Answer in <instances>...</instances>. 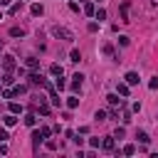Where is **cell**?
Listing matches in <instances>:
<instances>
[{
    "label": "cell",
    "mask_w": 158,
    "mask_h": 158,
    "mask_svg": "<svg viewBox=\"0 0 158 158\" xmlns=\"http://www.w3.org/2000/svg\"><path fill=\"white\" fill-rule=\"evenodd\" d=\"M52 37H57V40H64V42H72V40H74L72 30H67V27H62V25H54V27H52Z\"/></svg>",
    "instance_id": "6da1fadb"
},
{
    "label": "cell",
    "mask_w": 158,
    "mask_h": 158,
    "mask_svg": "<svg viewBox=\"0 0 158 158\" xmlns=\"http://www.w3.org/2000/svg\"><path fill=\"white\" fill-rule=\"evenodd\" d=\"M0 64H2L5 72H12V69H15V57H12V54H5V57L0 59Z\"/></svg>",
    "instance_id": "7a4b0ae2"
},
{
    "label": "cell",
    "mask_w": 158,
    "mask_h": 158,
    "mask_svg": "<svg viewBox=\"0 0 158 158\" xmlns=\"http://www.w3.org/2000/svg\"><path fill=\"white\" fill-rule=\"evenodd\" d=\"M30 84H32V86H42V84H44V79L37 74V69H32V72H30Z\"/></svg>",
    "instance_id": "3957f363"
},
{
    "label": "cell",
    "mask_w": 158,
    "mask_h": 158,
    "mask_svg": "<svg viewBox=\"0 0 158 158\" xmlns=\"http://www.w3.org/2000/svg\"><path fill=\"white\" fill-rule=\"evenodd\" d=\"M101 148H104V151H114V148H116V141H114V136H106V138H101Z\"/></svg>",
    "instance_id": "277c9868"
},
{
    "label": "cell",
    "mask_w": 158,
    "mask_h": 158,
    "mask_svg": "<svg viewBox=\"0 0 158 158\" xmlns=\"http://www.w3.org/2000/svg\"><path fill=\"white\" fill-rule=\"evenodd\" d=\"M123 79H126V84H131V86H136V84L141 81V77H138L136 72H126V77H123Z\"/></svg>",
    "instance_id": "5b68a950"
},
{
    "label": "cell",
    "mask_w": 158,
    "mask_h": 158,
    "mask_svg": "<svg viewBox=\"0 0 158 158\" xmlns=\"http://www.w3.org/2000/svg\"><path fill=\"white\" fill-rule=\"evenodd\" d=\"M72 79H74V81L69 84V86H72V91H81V81H84V77H81V74H74Z\"/></svg>",
    "instance_id": "8992f818"
},
{
    "label": "cell",
    "mask_w": 158,
    "mask_h": 158,
    "mask_svg": "<svg viewBox=\"0 0 158 158\" xmlns=\"http://www.w3.org/2000/svg\"><path fill=\"white\" fill-rule=\"evenodd\" d=\"M128 7H131V2L123 0V2H121V20H123V22H131V20H128Z\"/></svg>",
    "instance_id": "52a82bcc"
},
{
    "label": "cell",
    "mask_w": 158,
    "mask_h": 158,
    "mask_svg": "<svg viewBox=\"0 0 158 158\" xmlns=\"http://www.w3.org/2000/svg\"><path fill=\"white\" fill-rule=\"evenodd\" d=\"M128 89H131V84H126V81H121V84L116 86V91H118V96H128Z\"/></svg>",
    "instance_id": "ba28073f"
},
{
    "label": "cell",
    "mask_w": 158,
    "mask_h": 158,
    "mask_svg": "<svg viewBox=\"0 0 158 158\" xmlns=\"http://www.w3.org/2000/svg\"><path fill=\"white\" fill-rule=\"evenodd\" d=\"M42 141H44V136H42V131H32V146L37 148V146H40Z\"/></svg>",
    "instance_id": "9c48e42d"
},
{
    "label": "cell",
    "mask_w": 158,
    "mask_h": 158,
    "mask_svg": "<svg viewBox=\"0 0 158 158\" xmlns=\"http://www.w3.org/2000/svg\"><path fill=\"white\" fill-rule=\"evenodd\" d=\"M30 12H32V15H37V17H40V15H42V12H44V7H42V5H40V2H32V5H30Z\"/></svg>",
    "instance_id": "30bf717a"
},
{
    "label": "cell",
    "mask_w": 158,
    "mask_h": 158,
    "mask_svg": "<svg viewBox=\"0 0 158 158\" xmlns=\"http://www.w3.org/2000/svg\"><path fill=\"white\" fill-rule=\"evenodd\" d=\"M2 121H5V126H15V123H17V114H12V111H10Z\"/></svg>",
    "instance_id": "8fae6325"
},
{
    "label": "cell",
    "mask_w": 158,
    "mask_h": 158,
    "mask_svg": "<svg viewBox=\"0 0 158 158\" xmlns=\"http://www.w3.org/2000/svg\"><path fill=\"white\" fill-rule=\"evenodd\" d=\"M49 99H52V104H54V106H59V104H62V99H59V94L54 91V86L49 89Z\"/></svg>",
    "instance_id": "7c38bea8"
},
{
    "label": "cell",
    "mask_w": 158,
    "mask_h": 158,
    "mask_svg": "<svg viewBox=\"0 0 158 158\" xmlns=\"http://www.w3.org/2000/svg\"><path fill=\"white\" fill-rule=\"evenodd\" d=\"M136 138H138V143H143V146H146V143L151 141V136H148L146 131H138V133H136Z\"/></svg>",
    "instance_id": "4fadbf2b"
},
{
    "label": "cell",
    "mask_w": 158,
    "mask_h": 158,
    "mask_svg": "<svg viewBox=\"0 0 158 158\" xmlns=\"http://www.w3.org/2000/svg\"><path fill=\"white\" fill-rule=\"evenodd\" d=\"M27 67H30V72L37 69V67H40V59H37V57H27Z\"/></svg>",
    "instance_id": "5bb4252c"
},
{
    "label": "cell",
    "mask_w": 158,
    "mask_h": 158,
    "mask_svg": "<svg viewBox=\"0 0 158 158\" xmlns=\"http://www.w3.org/2000/svg\"><path fill=\"white\" fill-rule=\"evenodd\" d=\"M54 89H57V91H62V89H67V81L62 79V74L57 77V81H54Z\"/></svg>",
    "instance_id": "9a60e30c"
},
{
    "label": "cell",
    "mask_w": 158,
    "mask_h": 158,
    "mask_svg": "<svg viewBox=\"0 0 158 158\" xmlns=\"http://www.w3.org/2000/svg\"><path fill=\"white\" fill-rule=\"evenodd\" d=\"M106 101H109L111 106H116V104L121 106V99H118V94H109V96H106Z\"/></svg>",
    "instance_id": "2e32d148"
},
{
    "label": "cell",
    "mask_w": 158,
    "mask_h": 158,
    "mask_svg": "<svg viewBox=\"0 0 158 158\" xmlns=\"http://www.w3.org/2000/svg\"><path fill=\"white\" fill-rule=\"evenodd\" d=\"M25 123H27V126L32 128V126L37 123V116H35V114H25Z\"/></svg>",
    "instance_id": "e0dca14e"
},
{
    "label": "cell",
    "mask_w": 158,
    "mask_h": 158,
    "mask_svg": "<svg viewBox=\"0 0 158 158\" xmlns=\"http://www.w3.org/2000/svg\"><path fill=\"white\" fill-rule=\"evenodd\" d=\"M121 153H123V156H133V153H136V146H133V143H126Z\"/></svg>",
    "instance_id": "ac0fdd59"
},
{
    "label": "cell",
    "mask_w": 158,
    "mask_h": 158,
    "mask_svg": "<svg viewBox=\"0 0 158 158\" xmlns=\"http://www.w3.org/2000/svg\"><path fill=\"white\" fill-rule=\"evenodd\" d=\"M10 37H25V30L22 27H12L10 30Z\"/></svg>",
    "instance_id": "d6986e66"
},
{
    "label": "cell",
    "mask_w": 158,
    "mask_h": 158,
    "mask_svg": "<svg viewBox=\"0 0 158 158\" xmlns=\"http://www.w3.org/2000/svg\"><path fill=\"white\" fill-rule=\"evenodd\" d=\"M2 99H15V89H5L2 86V94H0Z\"/></svg>",
    "instance_id": "ffe728a7"
},
{
    "label": "cell",
    "mask_w": 158,
    "mask_h": 158,
    "mask_svg": "<svg viewBox=\"0 0 158 158\" xmlns=\"http://www.w3.org/2000/svg\"><path fill=\"white\" fill-rule=\"evenodd\" d=\"M67 106H69V109H77V106H79V96H69V99H67Z\"/></svg>",
    "instance_id": "44dd1931"
},
{
    "label": "cell",
    "mask_w": 158,
    "mask_h": 158,
    "mask_svg": "<svg viewBox=\"0 0 158 158\" xmlns=\"http://www.w3.org/2000/svg\"><path fill=\"white\" fill-rule=\"evenodd\" d=\"M10 111H12V114H22V104H17V101H10Z\"/></svg>",
    "instance_id": "7402d4cb"
},
{
    "label": "cell",
    "mask_w": 158,
    "mask_h": 158,
    "mask_svg": "<svg viewBox=\"0 0 158 158\" xmlns=\"http://www.w3.org/2000/svg\"><path fill=\"white\" fill-rule=\"evenodd\" d=\"M20 10H22V2H12L10 5V15H17Z\"/></svg>",
    "instance_id": "603a6c76"
},
{
    "label": "cell",
    "mask_w": 158,
    "mask_h": 158,
    "mask_svg": "<svg viewBox=\"0 0 158 158\" xmlns=\"http://www.w3.org/2000/svg\"><path fill=\"white\" fill-rule=\"evenodd\" d=\"M69 59H72V62H79V59H81V52H79V49H72V52H69Z\"/></svg>",
    "instance_id": "cb8c5ba5"
},
{
    "label": "cell",
    "mask_w": 158,
    "mask_h": 158,
    "mask_svg": "<svg viewBox=\"0 0 158 158\" xmlns=\"http://www.w3.org/2000/svg\"><path fill=\"white\" fill-rule=\"evenodd\" d=\"M84 12H86V15H94V12H96L94 2H86V5H84Z\"/></svg>",
    "instance_id": "d4e9b609"
},
{
    "label": "cell",
    "mask_w": 158,
    "mask_h": 158,
    "mask_svg": "<svg viewBox=\"0 0 158 158\" xmlns=\"http://www.w3.org/2000/svg\"><path fill=\"white\" fill-rule=\"evenodd\" d=\"M49 72H52L54 77H59V74H62V67H59V64H52V67H49Z\"/></svg>",
    "instance_id": "484cf974"
},
{
    "label": "cell",
    "mask_w": 158,
    "mask_h": 158,
    "mask_svg": "<svg viewBox=\"0 0 158 158\" xmlns=\"http://www.w3.org/2000/svg\"><path fill=\"white\" fill-rule=\"evenodd\" d=\"M12 81H15V79H12V74H10V72H7V74H5V77H2V84H5V86H10V84H12Z\"/></svg>",
    "instance_id": "4316f807"
},
{
    "label": "cell",
    "mask_w": 158,
    "mask_h": 158,
    "mask_svg": "<svg viewBox=\"0 0 158 158\" xmlns=\"http://www.w3.org/2000/svg\"><path fill=\"white\" fill-rule=\"evenodd\" d=\"M12 89H15V96H20V94L27 91V86H22V84H17V86H12Z\"/></svg>",
    "instance_id": "83f0119b"
},
{
    "label": "cell",
    "mask_w": 158,
    "mask_h": 158,
    "mask_svg": "<svg viewBox=\"0 0 158 158\" xmlns=\"http://www.w3.org/2000/svg\"><path fill=\"white\" fill-rule=\"evenodd\" d=\"M94 118H96V121H106V111H101V109H99V111L94 114Z\"/></svg>",
    "instance_id": "f1b7e54d"
},
{
    "label": "cell",
    "mask_w": 158,
    "mask_h": 158,
    "mask_svg": "<svg viewBox=\"0 0 158 158\" xmlns=\"http://www.w3.org/2000/svg\"><path fill=\"white\" fill-rule=\"evenodd\" d=\"M89 146L91 148H101V138H89Z\"/></svg>",
    "instance_id": "f546056e"
},
{
    "label": "cell",
    "mask_w": 158,
    "mask_h": 158,
    "mask_svg": "<svg viewBox=\"0 0 158 158\" xmlns=\"http://www.w3.org/2000/svg\"><path fill=\"white\" fill-rule=\"evenodd\" d=\"M94 15H96V20H104V17H106V10H104V7H99Z\"/></svg>",
    "instance_id": "4dcf8cb0"
},
{
    "label": "cell",
    "mask_w": 158,
    "mask_h": 158,
    "mask_svg": "<svg viewBox=\"0 0 158 158\" xmlns=\"http://www.w3.org/2000/svg\"><path fill=\"white\" fill-rule=\"evenodd\" d=\"M128 42H131V40H128L126 35H121V37H118V44H121V47H128Z\"/></svg>",
    "instance_id": "1f68e13d"
},
{
    "label": "cell",
    "mask_w": 158,
    "mask_h": 158,
    "mask_svg": "<svg viewBox=\"0 0 158 158\" xmlns=\"http://www.w3.org/2000/svg\"><path fill=\"white\" fill-rule=\"evenodd\" d=\"M104 54H106V57H114V47H111V44H104Z\"/></svg>",
    "instance_id": "d6a6232c"
},
{
    "label": "cell",
    "mask_w": 158,
    "mask_h": 158,
    "mask_svg": "<svg viewBox=\"0 0 158 158\" xmlns=\"http://www.w3.org/2000/svg\"><path fill=\"white\" fill-rule=\"evenodd\" d=\"M40 114H42V116H47V114H49V106H47V104H44V101H42V104H40Z\"/></svg>",
    "instance_id": "836d02e7"
},
{
    "label": "cell",
    "mask_w": 158,
    "mask_h": 158,
    "mask_svg": "<svg viewBox=\"0 0 158 158\" xmlns=\"http://www.w3.org/2000/svg\"><path fill=\"white\" fill-rule=\"evenodd\" d=\"M7 138H10V136H7V131H5V128H0V143H5Z\"/></svg>",
    "instance_id": "e575fe53"
},
{
    "label": "cell",
    "mask_w": 158,
    "mask_h": 158,
    "mask_svg": "<svg viewBox=\"0 0 158 158\" xmlns=\"http://www.w3.org/2000/svg\"><path fill=\"white\" fill-rule=\"evenodd\" d=\"M40 131H42V136H44V138H49V133H52V128H47V126H42Z\"/></svg>",
    "instance_id": "d590c367"
},
{
    "label": "cell",
    "mask_w": 158,
    "mask_h": 158,
    "mask_svg": "<svg viewBox=\"0 0 158 158\" xmlns=\"http://www.w3.org/2000/svg\"><path fill=\"white\" fill-rule=\"evenodd\" d=\"M114 138H123V128H121V126L114 131Z\"/></svg>",
    "instance_id": "8d00e7d4"
},
{
    "label": "cell",
    "mask_w": 158,
    "mask_h": 158,
    "mask_svg": "<svg viewBox=\"0 0 158 158\" xmlns=\"http://www.w3.org/2000/svg\"><path fill=\"white\" fill-rule=\"evenodd\" d=\"M47 148L49 151H57V141H47Z\"/></svg>",
    "instance_id": "74e56055"
},
{
    "label": "cell",
    "mask_w": 158,
    "mask_h": 158,
    "mask_svg": "<svg viewBox=\"0 0 158 158\" xmlns=\"http://www.w3.org/2000/svg\"><path fill=\"white\" fill-rule=\"evenodd\" d=\"M148 86H151V89H158V77H156V79H151V81H148Z\"/></svg>",
    "instance_id": "f35d334b"
},
{
    "label": "cell",
    "mask_w": 158,
    "mask_h": 158,
    "mask_svg": "<svg viewBox=\"0 0 158 158\" xmlns=\"http://www.w3.org/2000/svg\"><path fill=\"white\" fill-rule=\"evenodd\" d=\"M10 2H12V0H0V5H10Z\"/></svg>",
    "instance_id": "ab89813d"
},
{
    "label": "cell",
    "mask_w": 158,
    "mask_h": 158,
    "mask_svg": "<svg viewBox=\"0 0 158 158\" xmlns=\"http://www.w3.org/2000/svg\"><path fill=\"white\" fill-rule=\"evenodd\" d=\"M2 86H5V84H0V94H2Z\"/></svg>",
    "instance_id": "60d3db41"
},
{
    "label": "cell",
    "mask_w": 158,
    "mask_h": 158,
    "mask_svg": "<svg viewBox=\"0 0 158 158\" xmlns=\"http://www.w3.org/2000/svg\"><path fill=\"white\" fill-rule=\"evenodd\" d=\"M0 20H2V10H0Z\"/></svg>",
    "instance_id": "b9f144b4"
},
{
    "label": "cell",
    "mask_w": 158,
    "mask_h": 158,
    "mask_svg": "<svg viewBox=\"0 0 158 158\" xmlns=\"http://www.w3.org/2000/svg\"><path fill=\"white\" fill-rule=\"evenodd\" d=\"M0 44H2V42H0Z\"/></svg>",
    "instance_id": "7bdbcfd3"
}]
</instances>
